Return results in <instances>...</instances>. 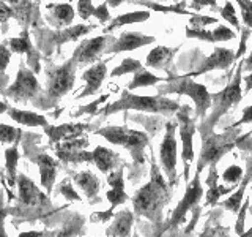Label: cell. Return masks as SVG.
I'll use <instances>...</instances> for the list:
<instances>
[{
	"mask_svg": "<svg viewBox=\"0 0 252 237\" xmlns=\"http://www.w3.org/2000/svg\"><path fill=\"white\" fill-rule=\"evenodd\" d=\"M96 26H90V24H79V26H69L66 29H60L55 32L49 29H41V27H35L33 29V35H35V41L39 52H46L51 54L52 49H60V46L63 43L68 41H76L81 37L87 35L89 32H92Z\"/></svg>",
	"mask_w": 252,
	"mask_h": 237,
	"instance_id": "cell-9",
	"label": "cell"
},
{
	"mask_svg": "<svg viewBox=\"0 0 252 237\" xmlns=\"http://www.w3.org/2000/svg\"><path fill=\"white\" fill-rule=\"evenodd\" d=\"M8 44H10V49L11 52H16V54H27V60H29V68L33 70L35 73H38L41 67L38 65L39 63V51H36L33 44H32L30 38H29V30L24 29L22 34L18 37V38H10L8 40Z\"/></svg>",
	"mask_w": 252,
	"mask_h": 237,
	"instance_id": "cell-20",
	"label": "cell"
},
{
	"mask_svg": "<svg viewBox=\"0 0 252 237\" xmlns=\"http://www.w3.org/2000/svg\"><path fill=\"white\" fill-rule=\"evenodd\" d=\"M59 190H60V193L66 198V201H74V202H81L82 201V198L79 196V193L76 192L73 187H71L69 179L62 180L60 185H59Z\"/></svg>",
	"mask_w": 252,
	"mask_h": 237,
	"instance_id": "cell-43",
	"label": "cell"
},
{
	"mask_svg": "<svg viewBox=\"0 0 252 237\" xmlns=\"http://www.w3.org/2000/svg\"><path fill=\"white\" fill-rule=\"evenodd\" d=\"M186 95L195 105V118H205V114L211 106V93L205 85L195 82L191 76H170L165 85L158 87V95Z\"/></svg>",
	"mask_w": 252,
	"mask_h": 237,
	"instance_id": "cell-8",
	"label": "cell"
},
{
	"mask_svg": "<svg viewBox=\"0 0 252 237\" xmlns=\"http://www.w3.org/2000/svg\"><path fill=\"white\" fill-rule=\"evenodd\" d=\"M44 18L54 29H66L74 19V8L69 3H49Z\"/></svg>",
	"mask_w": 252,
	"mask_h": 237,
	"instance_id": "cell-24",
	"label": "cell"
},
{
	"mask_svg": "<svg viewBox=\"0 0 252 237\" xmlns=\"http://www.w3.org/2000/svg\"><path fill=\"white\" fill-rule=\"evenodd\" d=\"M115 41V37L112 35H101L94 38H85L81 43L77 44V47L73 52V57L77 60L79 67L84 65H92L96 63L102 54H106L107 47Z\"/></svg>",
	"mask_w": 252,
	"mask_h": 237,
	"instance_id": "cell-14",
	"label": "cell"
},
{
	"mask_svg": "<svg viewBox=\"0 0 252 237\" xmlns=\"http://www.w3.org/2000/svg\"><path fill=\"white\" fill-rule=\"evenodd\" d=\"M246 123H252V105L246 106V108L243 109L241 118H240L238 122H235L232 126H241V125H246Z\"/></svg>",
	"mask_w": 252,
	"mask_h": 237,
	"instance_id": "cell-51",
	"label": "cell"
},
{
	"mask_svg": "<svg viewBox=\"0 0 252 237\" xmlns=\"http://www.w3.org/2000/svg\"><path fill=\"white\" fill-rule=\"evenodd\" d=\"M205 6H211L213 10H218L216 0H191V2H189V8L194 11H200Z\"/></svg>",
	"mask_w": 252,
	"mask_h": 237,
	"instance_id": "cell-49",
	"label": "cell"
},
{
	"mask_svg": "<svg viewBox=\"0 0 252 237\" xmlns=\"http://www.w3.org/2000/svg\"><path fill=\"white\" fill-rule=\"evenodd\" d=\"M177 152H178L177 125L175 122H167L165 123L164 139L159 146V161L170 185L177 182V157H178Z\"/></svg>",
	"mask_w": 252,
	"mask_h": 237,
	"instance_id": "cell-13",
	"label": "cell"
},
{
	"mask_svg": "<svg viewBox=\"0 0 252 237\" xmlns=\"http://www.w3.org/2000/svg\"><path fill=\"white\" fill-rule=\"evenodd\" d=\"M243 149H248V152H251V150H252V142H251V146H248V147H243Z\"/></svg>",
	"mask_w": 252,
	"mask_h": 237,
	"instance_id": "cell-59",
	"label": "cell"
},
{
	"mask_svg": "<svg viewBox=\"0 0 252 237\" xmlns=\"http://www.w3.org/2000/svg\"><path fill=\"white\" fill-rule=\"evenodd\" d=\"M219 14H220V18H222L224 21H227L230 26L235 27V32H241V26H240V19H238V16H236L235 13V6L233 3L230 2V0H227L225 5L222 8H219Z\"/></svg>",
	"mask_w": 252,
	"mask_h": 237,
	"instance_id": "cell-38",
	"label": "cell"
},
{
	"mask_svg": "<svg viewBox=\"0 0 252 237\" xmlns=\"http://www.w3.org/2000/svg\"><path fill=\"white\" fill-rule=\"evenodd\" d=\"M240 5V13L244 26L252 30V0H235Z\"/></svg>",
	"mask_w": 252,
	"mask_h": 237,
	"instance_id": "cell-42",
	"label": "cell"
},
{
	"mask_svg": "<svg viewBox=\"0 0 252 237\" xmlns=\"http://www.w3.org/2000/svg\"><path fill=\"white\" fill-rule=\"evenodd\" d=\"M243 60L238 63L235 71V76L230 82H228L222 90L211 93V113L208 117L202 118V123L197 126V131H199L200 138L207 136V134L213 133L216 123L220 120V117L225 116L232 108H236L240 105V101L243 98Z\"/></svg>",
	"mask_w": 252,
	"mask_h": 237,
	"instance_id": "cell-2",
	"label": "cell"
},
{
	"mask_svg": "<svg viewBox=\"0 0 252 237\" xmlns=\"http://www.w3.org/2000/svg\"><path fill=\"white\" fill-rule=\"evenodd\" d=\"M148 19H150V11H147V10L123 13V14L117 16V18H114L112 21H110V24L104 29V34H110L112 30L122 27V26H128V24H136V22H145Z\"/></svg>",
	"mask_w": 252,
	"mask_h": 237,
	"instance_id": "cell-33",
	"label": "cell"
},
{
	"mask_svg": "<svg viewBox=\"0 0 252 237\" xmlns=\"http://www.w3.org/2000/svg\"><path fill=\"white\" fill-rule=\"evenodd\" d=\"M218 179H219V174H218L216 166H208V174H207V179H205V184L208 185L207 201H205V205H208V207L216 205L218 201L220 199V196L228 195L235 187V185H232V187L218 185Z\"/></svg>",
	"mask_w": 252,
	"mask_h": 237,
	"instance_id": "cell-27",
	"label": "cell"
},
{
	"mask_svg": "<svg viewBox=\"0 0 252 237\" xmlns=\"http://www.w3.org/2000/svg\"><path fill=\"white\" fill-rule=\"evenodd\" d=\"M123 2H126V0H107V5L110 8H117V6H120Z\"/></svg>",
	"mask_w": 252,
	"mask_h": 237,
	"instance_id": "cell-56",
	"label": "cell"
},
{
	"mask_svg": "<svg viewBox=\"0 0 252 237\" xmlns=\"http://www.w3.org/2000/svg\"><path fill=\"white\" fill-rule=\"evenodd\" d=\"M213 34V38H215V43L218 41H230L236 37V32L228 29L227 26H218L215 30H211Z\"/></svg>",
	"mask_w": 252,
	"mask_h": 237,
	"instance_id": "cell-44",
	"label": "cell"
},
{
	"mask_svg": "<svg viewBox=\"0 0 252 237\" xmlns=\"http://www.w3.org/2000/svg\"><path fill=\"white\" fill-rule=\"evenodd\" d=\"M2 95L13 101H19V103L32 101L33 105H36L43 93H41V84L38 81L36 73L33 70H30L24 62H21L14 82L6 90H2Z\"/></svg>",
	"mask_w": 252,
	"mask_h": 237,
	"instance_id": "cell-10",
	"label": "cell"
},
{
	"mask_svg": "<svg viewBox=\"0 0 252 237\" xmlns=\"http://www.w3.org/2000/svg\"><path fill=\"white\" fill-rule=\"evenodd\" d=\"M243 168L238 164H232L228 166V168L222 172V180L225 184H232V185H238L240 182L243 180Z\"/></svg>",
	"mask_w": 252,
	"mask_h": 237,
	"instance_id": "cell-40",
	"label": "cell"
},
{
	"mask_svg": "<svg viewBox=\"0 0 252 237\" xmlns=\"http://www.w3.org/2000/svg\"><path fill=\"white\" fill-rule=\"evenodd\" d=\"M240 138V126H228L224 133H210L202 138L200 155L197 158L195 174H200L208 166H216L225 154L236 146Z\"/></svg>",
	"mask_w": 252,
	"mask_h": 237,
	"instance_id": "cell-6",
	"label": "cell"
},
{
	"mask_svg": "<svg viewBox=\"0 0 252 237\" xmlns=\"http://www.w3.org/2000/svg\"><path fill=\"white\" fill-rule=\"evenodd\" d=\"M30 160L35 164H38L39 169V176H41V185L44 187L46 193L49 195L54 188V182L57 177V168H59V161L54 160V157L38 152L36 155L30 157Z\"/></svg>",
	"mask_w": 252,
	"mask_h": 237,
	"instance_id": "cell-21",
	"label": "cell"
},
{
	"mask_svg": "<svg viewBox=\"0 0 252 237\" xmlns=\"http://www.w3.org/2000/svg\"><path fill=\"white\" fill-rule=\"evenodd\" d=\"M172 199V185L169 184L159 166L156 164L155 157H152V168H150V180L139 188L132 196L134 213L139 217L150 220L155 225L162 223V210Z\"/></svg>",
	"mask_w": 252,
	"mask_h": 237,
	"instance_id": "cell-1",
	"label": "cell"
},
{
	"mask_svg": "<svg viewBox=\"0 0 252 237\" xmlns=\"http://www.w3.org/2000/svg\"><path fill=\"white\" fill-rule=\"evenodd\" d=\"M6 44H8V41H3L0 44V75L5 73V70L11 59V49H8Z\"/></svg>",
	"mask_w": 252,
	"mask_h": 237,
	"instance_id": "cell-48",
	"label": "cell"
},
{
	"mask_svg": "<svg viewBox=\"0 0 252 237\" xmlns=\"http://www.w3.org/2000/svg\"><path fill=\"white\" fill-rule=\"evenodd\" d=\"M19 141H16L11 147H8L3 155H5V168H6V176H8V185H10V192L16 188V168H18V160H19V149H18Z\"/></svg>",
	"mask_w": 252,
	"mask_h": 237,
	"instance_id": "cell-32",
	"label": "cell"
},
{
	"mask_svg": "<svg viewBox=\"0 0 252 237\" xmlns=\"http://www.w3.org/2000/svg\"><path fill=\"white\" fill-rule=\"evenodd\" d=\"M94 18H96L101 24H106L107 21H110V13H109V5L107 2L101 3L99 6H96V13H94Z\"/></svg>",
	"mask_w": 252,
	"mask_h": 237,
	"instance_id": "cell-50",
	"label": "cell"
},
{
	"mask_svg": "<svg viewBox=\"0 0 252 237\" xmlns=\"http://www.w3.org/2000/svg\"><path fill=\"white\" fill-rule=\"evenodd\" d=\"M132 3L136 5H142L148 8L152 11H158V13H173V14H194V13H189L186 10V0H181L178 3H173V5H162V3H158V2H152V0H134Z\"/></svg>",
	"mask_w": 252,
	"mask_h": 237,
	"instance_id": "cell-35",
	"label": "cell"
},
{
	"mask_svg": "<svg viewBox=\"0 0 252 237\" xmlns=\"http://www.w3.org/2000/svg\"><path fill=\"white\" fill-rule=\"evenodd\" d=\"M251 37V29L249 27H244L241 29V41H240V47H238V51L235 52V60H240L244 54H246L248 51V40Z\"/></svg>",
	"mask_w": 252,
	"mask_h": 237,
	"instance_id": "cell-47",
	"label": "cell"
},
{
	"mask_svg": "<svg viewBox=\"0 0 252 237\" xmlns=\"http://www.w3.org/2000/svg\"><path fill=\"white\" fill-rule=\"evenodd\" d=\"M243 82H244V92H251L252 90V73H249L248 76H243Z\"/></svg>",
	"mask_w": 252,
	"mask_h": 237,
	"instance_id": "cell-55",
	"label": "cell"
},
{
	"mask_svg": "<svg viewBox=\"0 0 252 237\" xmlns=\"http://www.w3.org/2000/svg\"><path fill=\"white\" fill-rule=\"evenodd\" d=\"M87 146L89 139L85 136L66 139L55 144V155L63 163H90V152L85 150Z\"/></svg>",
	"mask_w": 252,
	"mask_h": 237,
	"instance_id": "cell-15",
	"label": "cell"
},
{
	"mask_svg": "<svg viewBox=\"0 0 252 237\" xmlns=\"http://www.w3.org/2000/svg\"><path fill=\"white\" fill-rule=\"evenodd\" d=\"M156 41V38L152 35H144L140 32H123V34L115 38V41L107 47L106 54H120L126 51H134L139 47L148 46Z\"/></svg>",
	"mask_w": 252,
	"mask_h": 237,
	"instance_id": "cell-17",
	"label": "cell"
},
{
	"mask_svg": "<svg viewBox=\"0 0 252 237\" xmlns=\"http://www.w3.org/2000/svg\"><path fill=\"white\" fill-rule=\"evenodd\" d=\"M248 209H249V198H248L246 201H243L241 207L238 210V220H236V223H235V234L238 236V237L244 233V221H246Z\"/></svg>",
	"mask_w": 252,
	"mask_h": 237,
	"instance_id": "cell-46",
	"label": "cell"
},
{
	"mask_svg": "<svg viewBox=\"0 0 252 237\" xmlns=\"http://www.w3.org/2000/svg\"><path fill=\"white\" fill-rule=\"evenodd\" d=\"M240 237H252V228L249 229V231H244Z\"/></svg>",
	"mask_w": 252,
	"mask_h": 237,
	"instance_id": "cell-58",
	"label": "cell"
},
{
	"mask_svg": "<svg viewBox=\"0 0 252 237\" xmlns=\"http://www.w3.org/2000/svg\"><path fill=\"white\" fill-rule=\"evenodd\" d=\"M94 134L102 136L110 144L125 147L131 154L136 164L145 163V149L150 144V138L147 133L128 128L125 125H107L96 130Z\"/></svg>",
	"mask_w": 252,
	"mask_h": 237,
	"instance_id": "cell-5",
	"label": "cell"
},
{
	"mask_svg": "<svg viewBox=\"0 0 252 237\" xmlns=\"http://www.w3.org/2000/svg\"><path fill=\"white\" fill-rule=\"evenodd\" d=\"M249 182H252V158H248V169H246V176H243V180L240 182V187L238 190L230 196L227 198L225 201L220 202V205L225 209V210H230L233 213H238L243 199H244V192L249 185Z\"/></svg>",
	"mask_w": 252,
	"mask_h": 237,
	"instance_id": "cell-29",
	"label": "cell"
},
{
	"mask_svg": "<svg viewBox=\"0 0 252 237\" xmlns=\"http://www.w3.org/2000/svg\"><path fill=\"white\" fill-rule=\"evenodd\" d=\"M10 6L14 13V18L18 19V22L26 29L29 24L33 22L38 13L36 3L33 5L30 0H10Z\"/></svg>",
	"mask_w": 252,
	"mask_h": 237,
	"instance_id": "cell-30",
	"label": "cell"
},
{
	"mask_svg": "<svg viewBox=\"0 0 252 237\" xmlns=\"http://www.w3.org/2000/svg\"><path fill=\"white\" fill-rule=\"evenodd\" d=\"M8 108H10V105H8L6 101H0V114H2V113H6Z\"/></svg>",
	"mask_w": 252,
	"mask_h": 237,
	"instance_id": "cell-57",
	"label": "cell"
},
{
	"mask_svg": "<svg viewBox=\"0 0 252 237\" xmlns=\"http://www.w3.org/2000/svg\"><path fill=\"white\" fill-rule=\"evenodd\" d=\"M35 2H36V3H38V2H41V0H35Z\"/></svg>",
	"mask_w": 252,
	"mask_h": 237,
	"instance_id": "cell-62",
	"label": "cell"
},
{
	"mask_svg": "<svg viewBox=\"0 0 252 237\" xmlns=\"http://www.w3.org/2000/svg\"><path fill=\"white\" fill-rule=\"evenodd\" d=\"M211 218H208L205 229L199 234V237H232L228 233V228L224 226L219 221V210H213L211 212Z\"/></svg>",
	"mask_w": 252,
	"mask_h": 237,
	"instance_id": "cell-36",
	"label": "cell"
},
{
	"mask_svg": "<svg viewBox=\"0 0 252 237\" xmlns=\"http://www.w3.org/2000/svg\"><path fill=\"white\" fill-rule=\"evenodd\" d=\"M0 172H2V171H0Z\"/></svg>",
	"mask_w": 252,
	"mask_h": 237,
	"instance_id": "cell-64",
	"label": "cell"
},
{
	"mask_svg": "<svg viewBox=\"0 0 252 237\" xmlns=\"http://www.w3.org/2000/svg\"><path fill=\"white\" fill-rule=\"evenodd\" d=\"M16 187H18V198H16L14 207L10 205V215L24 221L43 217L44 213L52 210L49 195L43 193L27 176L18 174Z\"/></svg>",
	"mask_w": 252,
	"mask_h": 237,
	"instance_id": "cell-3",
	"label": "cell"
},
{
	"mask_svg": "<svg viewBox=\"0 0 252 237\" xmlns=\"http://www.w3.org/2000/svg\"><path fill=\"white\" fill-rule=\"evenodd\" d=\"M10 215V205H5V207L0 209V237H8L5 231V220Z\"/></svg>",
	"mask_w": 252,
	"mask_h": 237,
	"instance_id": "cell-53",
	"label": "cell"
},
{
	"mask_svg": "<svg viewBox=\"0 0 252 237\" xmlns=\"http://www.w3.org/2000/svg\"><path fill=\"white\" fill-rule=\"evenodd\" d=\"M8 116H10L16 123L26 125V126H47V118L43 114H36L32 113V111H24V109H18V108H8Z\"/></svg>",
	"mask_w": 252,
	"mask_h": 237,
	"instance_id": "cell-31",
	"label": "cell"
},
{
	"mask_svg": "<svg viewBox=\"0 0 252 237\" xmlns=\"http://www.w3.org/2000/svg\"><path fill=\"white\" fill-rule=\"evenodd\" d=\"M202 196H203V188L200 184V174H195V176L192 177V180L189 182L188 187H186L185 196L181 198V201L178 202L175 210L172 212L169 221L165 223V226L162 228V231L159 234H162L164 231H175L178 226L183 225L188 212L195 209L197 205H199Z\"/></svg>",
	"mask_w": 252,
	"mask_h": 237,
	"instance_id": "cell-12",
	"label": "cell"
},
{
	"mask_svg": "<svg viewBox=\"0 0 252 237\" xmlns=\"http://www.w3.org/2000/svg\"><path fill=\"white\" fill-rule=\"evenodd\" d=\"M210 24H218V19L213 18V16H205V14H191V19H189L188 27L191 29H207Z\"/></svg>",
	"mask_w": 252,
	"mask_h": 237,
	"instance_id": "cell-41",
	"label": "cell"
},
{
	"mask_svg": "<svg viewBox=\"0 0 252 237\" xmlns=\"http://www.w3.org/2000/svg\"><path fill=\"white\" fill-rule=\"evenodd\" d=\"M128 237H139V236H136V234H134V236H128Z\"/></svg>",
	"mask_w": 252,
	"mask_h": 237,
	"instance_id": "cell-61",
	"label": "cell"
},
{
	"mask_svg": "<svg viewBox=\"0 0 252 237\" xmlns=\"http://www.w3.org/2000/svg\"><path fill=\"white\" fill-rule=\"evenodd\" d=\"M21 128H14V126L0 123V142L2 144H13V142L21 139Z\"/></svg>",
	"mask_w": 252,
	"mask_h": 237,
	"instance_id": "cell-39",
	"label": "cell"
},
{
	"mask_svg": "<svg viewBox=\"0 0 252 237\" xmlns=\"http://www.w3.org/2000/svg\"><path fill=\"white\" fill-rule=\"evenodd\" d=\"M107 78V63L106 62H96L93 65L85 70L81 79L84 81L85 87L84 90L77 95V98H85V97H90V95H94L99 89L104 79Z\"/></svg>",
	"mask_w": 252,
	"mask_h": 237,
	"instance_id": "cell-18",
	"label": "cell"
},
{
	"mask_svg": "<svg viewBox=\"0 0 252 237\" xmlns=\"http://www.w3.org/2000/svg\"><path fill=\"white\" fill-rule=\"evenodd\" d=\"M167 81H170V76H167V78L155 76L153 73H150V71L144 67L142 70H139L137 73H134L132 81L128 84V90L139 89V87H150V85H155V84H159V82H167Z\"/></svg>",
	"mask_w": 252,
	"mask_h": 237,
	"instance_id": "cell-34",
	"label": "cell"
},
{
	"mask_svg": "<svg viewBox=\"0 0 252 237\" xmlns=\"http://www.w3.org/2000/svg\"><path fill=\"white\" fill-rule=\"evenodd\" d=\"M177 122L181 139V160L185 163V180L189 179V168L194 160V134L197 131L195 117L191 116V108L188 105L180 106L177 111Z\"/></svg>",
	"mask_w": 252,
	"mask_h": 237,
	"instance_id": "cell-11",
	"label": "cell"
},
{
	"mask_svg": "<svg viewBox=\"0 0 252 237\" xmlns=\"http://www.w3.org/2000/svg\"><path fill=\"white\" fill-rule=\"evenodd\" d=\"M0 176H2V172H0Z\"/></svg>",
	"mask_w": 252,
	"mask_h": 237,
	"instance_id": "cell-63",
	"label": "cell"
},
{
	"mask_svg": "<svg viewBox=\"0 0 252 237\" xmlns=\"http://www.w3.org/2000/svg\"><path fill=\"white\" fill-rule=\"evenodd\" d=\"M180 49V46L177 47H167V46H156L155 49H152L147 55L145 65L155 70H164L169 71V67L175 57L177 51Z\"/></svg>",
	"mask_w": 252,
	"mask_h": 237,
	"instance_id": "cell-26",
	"label": "cell"
},
{
	"mask_svg": "<svg viewBox=\"0 0 252 237\" xmlns=\"http://www.w3.org/2000/svg\"><path fill=\"white\" fill-rule=\"evenodd\" d=\"M132 223H134V215L131 210L125 209V210L117 212L114 221L106 229V236L107 237H128L131 236Z\"/></svg>",
	"mask_w": 252,
	"mask_h": 237,
	"instance_id": "cell-28",
	"label": "cell"
},
{
	"mask_svg": "<svg viewBox=\"0 0 252 237\" xmlns=\"http://www.w3.org/2000/svg\"><path fill=\"white\" fill-rule=\"evenodd\" d=\"M144 68V63H140L139 60L136 59H125L120 65L115 67L112 70V73H110V78H118V76H123V75H134V73H137L139 70Z\"/></svg>",
	"mask_w": 252,
	"mask_h": 237,
	"instance_id": "cell-37",
	"label": "cell"
},
{
	"mask_svg": "<svg viewBox=\"0 0 252 237\" xmlns=\"http://www.w3.org/2000/svg\"><path fill=\"white\" fill-rule=\"evenodd\" d=\"M77 13L84 21H87L92 16H94L96 6H93L92 0H77Z\"/></svg>",
	"mask_w": 252,
	"mask_h": 237,
	"instance_id": "cell-45",
	"label": "cell"
},
{
	"mask_svg": "<svg viewBox=\"0 0 252 237\" xmlns=\"http://www.w3.org/2000/svg\"><path fill=\"white\" fill-rule=\"evenodd\" d=\"M123 169H125V166L122 164L120 168H117L115 171L107 174V184L110 187V190L106 193L107 201L110 202L109 212H114L117 205L125 204L126 201H129L128 193L125 192V176H123Z\"/></svg>",
	"mask_w": 252,
	"mask_h": 237,
	"instance_id": "cell-19",
	"label": "cell"
},
{
	"mask_svg": "<svg viewBox=\"0 0 252 237\" xmlns=\"http://www.w3.org/2000/svg\"><path fill=\"white\" fill-rule=\"evenodd\" d=\"M140 111V113L150 114H172L180 109V103L173 101L162 95H155V97H144V95H134L131 90H122V97L112 105L102 109V116L115 114L118 111Z\"/></svg>",
	"mask_w": 252,
	"mask_h": 237,
	"instance_id": "cell-4",
	"label": "cell"
},
{
	"mask_svg": "<svg viewBox=\"0 0 252 237\" xmlns=\"http://www.w3.org/2000/svg\"><path fill=\"white\" fill-rule=\"evenodd\" d=\"M90 163L96 166L102 174L112 172L123 164L120 154H117L112 149H107L104 146L94 147L93 152H90Z\"/></svg>",
	"mask_w": 252,
	"mask_h": 237,
	"instance_id": "cell-22",
	"label": "cell"
},
{
	"mask_svg": "<svg viewBox=\"0 0 252 237\" xmlns=\"http://www.w3.org/2000/svg\"><path fill=\"white\" fill-rule=\"evenodd\" d=\"M249 212H251V215H252V205H251V207H249Z\"/></svg>",
	"mask_w": 252,
	"mask_h": 237,
	"instance_id": "cell-60",
	"label": "cell"
},
{
	"mask_svg": "<svg viewBox=\"0 0 252 237\" xmlns=\"http://www.w3.org/2000/svg\"><path fill=\"white\" fill-rule=\"evenodd\" d=\"M90 126L87 123H63L59 126H52L47 125L44 126V133L49 136L52 144H57V142L66 141V139H73V138H79L89 130Z\"/></svg>",
	"mask_w": 252,
	"mask_h": 237,
	"instance_id": "cell-25",
	"label": "cell"
},
{
	"mask_svg": "<svg viewBox=\"0 0 252 237\" xmlns=\"http://www.w3.org/2000/svg\"><path fill=\"white\" fill-rule=\"evenodd\" d=\"M10 18H14V13L11 10V6L3 3L2 0H0V24L6 22Z\"/></svg>",
	"mask_w": 252,
	"mask_h": 237,
	"instance_id": "cell-52",
	"label": "cell"
},
{
	"mask_svg": "<svg viewBox=\"0 0 252 237\" xmlns=\"http://www.w3.org/2000/svg\"><path fill=\"white\" fill-rule=\"evenodd\" d=\"M79 68L77 60L71 55V57L62 63V65H55V63H49L46 67V93L41 95V98L47 101L46 108H51L55 105L62 97L73 89L76 82V71Z\"/></svg>",
	"mask_w": 252,
	"mask_h": 237,
	"instance_id": "cell-7",
	"label": "cell"
},
{
	"mask_svg": "<svg viewBox=\"0 0 252 237\" xmlns=\"http://www.w3.org/2000/svg\"><path fill=\"white\" fill-rule=\"evenodd\" d=\"M236 62L235 60V52L232 49H227V47H215V51L211 52L210 57H205L199 67H197L194 71L188 73V76H200L208 73V71L213 70H227L232 67V63Z\"/></svg>",
	"mask_w": 252,
	"mask_h": 237,
	"instance_id": "cell-16",
	"label": "cell"
},
{
	"mask_svg": "<svg viewBox=\"0 0 252 237\" xmlns=\"http://www.w3.org/2000/svg\"><path fill=\"white\" fill-rule=\"evenodd\" d=\"M73 182L74 185L82 190V193L85 195L87 199L90 201V204H98L99 202V188H101V182L96 177V174H93L92 171L85 169L81 172H74L73 174Z\"/></svg>",
	"mask_w": 252,
	"mask_h": 237,
	"instance_id": "cell-23",
	"label": "cell"
},
{
	"mask_svg": "<svg viewBox=\"0 0 252 237\" xmlns=\"http://www.w3.org/2000/svg\"><path fill=\"white\" fill-rule=\"evenodd\" d=\"M49 231H26V233H21L19 237H46L49 236Z\"/></svg>",
	"mask_w": 252,
	"mask_h": 237,
	"instance_id": "cell-54",
	"label": "cell"
}]
</instances>
